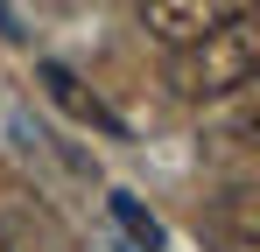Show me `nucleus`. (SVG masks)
Segmentation results:
<instances>
[{"mask_svg": "<svg viewBox=\"0 0 260 252\" xmlns=\"http://www.w3.org/2000/svg\"><path fill=\"white\" fill-rule=\"evenodd\" d=\"M253 70H260L253 14L246 21H225V28H211V35H197V42H183V49H169V91L190 98V105H218V98L246 91Z\"/></svg>", "mask_w": 260, "mask_h": 252, "instance_id": "f257e3e1", "label": "nucleus"}, {"mask_svg": "<svg viewBox=\"0 0 260 252\" xmlns=\"http://www.w3.org/2000/svg\"><path fill=\"white\" fill-rule=\"evenodd\" d=\"M0 252H14V245H7V238H0Z\"/></svg>", "mask_w": 260, "mask_h": 252, "instance_id": "7ed1b4c3", "label": "nucleus"}, {"mask_svg": "<svg viewBox=\"0 0 260 252\" xmlns=\"http://www.w3.org/2000/svg\"><path fill=\"white\" fill-rule=\"evenodd\" d=\"M253 0H141V28L162 42V49H183V42L211 35L225 21H246Z\"/></svg>", "mask_w": 260, "mask_h": 252, "instance_id": "f03ea898", "label": "nucleus"}]
</instances>
